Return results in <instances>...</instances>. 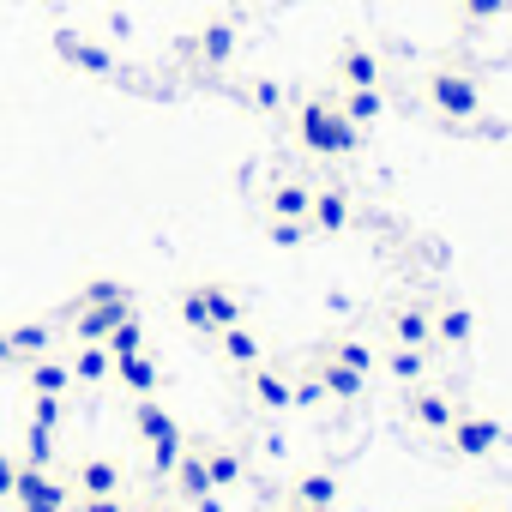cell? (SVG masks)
<instances>
[{"label":"cell","mask_w":512,"mask_h":512,"mask_svg":"<svg viewBox=\"0 0 512 512\" xmlns=\"http://www.w3.org/2000/svg\"><path fill=\"white\" fill-rule=\"evenodd\" d=\"M127 314H133V290H127L121 278H91V284H85V290H73V296H67V308H61V320H67L73 344H103Z\"/></svg>","instance_id":"cell-1"},{"label":"cell","mask_w":512,"mask_h":512,"mask_svg":"<svg viewBox=\"0 0 512 512\" xmlns=\"http://www.w3.org/2000/svg\"><path fill=\"white\" fill-rule=\"evenodd\" d=\"M133 434H139V446H145V458H151V476L169 482L175 464H181V452H187V434H181V422L163 410V398H133Z\"/></svg>","instance_id":"cell-2"},{"label":"cell","mask_w":512,"mask_h":512,"mask_svg":"<svg viewBox=\"0 0 512 512\" xmlns=\"http://www.w3.org/2000/svg\"><path fill=\"white\" fill-rule=\"evenodd\" d=\"M175 308H181V326L199 332V338H217V332L241 326V314H247L229 284H187V290L175 296Z\"/></svg>","instance_id":"cell-3"},{"label":"cell","mask_w":512,"mask_h":512,"mask_svg":"<svg viewBox=\"0 0 512 512\" xmlns=\"http://www.w3.org/2000/svg\"><path fill=\"white\" fill-rule=\"evenodd\" d=\"M296 139H302L314 157H344V151H356V127H350L344 109L326 103V97L302 103V115H296Z\"/></svg>","instance_id":"cell-4"},{"label":"cell","mask_w":512,"mask_h":512,"mask_svg":"<svg viewBox=\"0 0 512 512\" xmlns=\"http://www.w3.org/2000/svg\"><path fill=\"white\" fill-rule=\"evenodd\" d=\"M73 482H61L55 470H31L19 464V482H13V506L19 512H73Z\"/></svg>","instance_id":"cell-5"},{"label":"cell","mask_w":512,"mask_h":512,"mask_svg":"<svg viewBox=\"0 0 512 512\" xmlns=\"http://www.w3.org/2000/svg\"><path fill=\"white\" fill-rule=\"evenodd\" d=\"M440 440L452 446V458H494V452L506 446V428H500L494 416H470V410H464Z\"/></svg>","instance_id":"cell-6"},{"label":"cell","mask_w":512,"mask_h":512,"mask_svg":"<svg viewBox=\"0 0 512 512\" xmlns=\"http://www.w3.org/2000/svg\"><path fill=\"white\" fill-rule=\"evenodd\" d=\"M241 380H247V398L260 404L266 416H284V410H296V386H290V374H284L278 362H253Z\"/></svg>","instance_id":"cell-7"},{"label":"cell","mask_w":512,"mask_h":512,"mask_svg":"<svg viewBox=\"0 0 512 512\" xmlns=\"http://www.w3.org/2000/svg\"><path fill=\"white\" fill-rule=\"evenodd\" d=\"M386 332H392V344H410V350H434V308L428 302H392L386 308Z\"/></svg>","instance_id":"cell-8"},{"label":"cell","mask_w":512,"mask_h":512,"mask_svg":"<svg viewBox=\"0 0 512 512\" xmlns=\"http://www.w3.org/2000/svg\"><path fill=\"white\" fill-rule=\"evenodd\" d=\"M428 97L452 115V121H464V115H476L482 109V97H476V85L464 79V73H452V67H440L434 79H428Z\"/></svg>","instance_id":"cell-9"},{"label":"cell","mask_w":512,"mask_h":512,"mask_svg":"<svg viewBox=\"0 0 512 512\" xmlns=\"http://www.w3.org/2000/svg\"><path fill=\"white\" fill-rule=\"evenodd\" d=\"M410 416H416L428 434H446V428L464 416V404H458L452 392H434V386H410Z\"/></svg>","instance_id":"cell-10"},{"label":"cell","mask_w":512,"mask_h":512,"mask_svg":"<svg viewBox=\"0 0 512 512\" xmlns=\"http://www.w3.org/2000/svg\"><path fill=\"white\" fill-rule=\"evenodd\" d=\"M115 386L133 392V398H157V392H163V362H157L151 350H139V356L115 362Z\"/></svg>","instance_id":"cell-11"},{"label":"cell","mask_w":512,"mask_h":512,"mask_svg":"<svg viewBox=\"0 0 512 512\" xmlns=\"http://www.w3.org/2000/svg\"><path fill=\"white\" fill-rule=\"evenodd\" d=\"M25 380H31V398H67V392H73V368H67L61 350L25 362Z\"/></svg>","instance_id":"cell-12"},{"label":"cell","mask_w":512,"mask_h":512,"mask_svg":"<svg viewBox=\"0 0 512 512\" xmlns=\"http://www.w3.org/2000/svg\"><path fill=\"white\" fill-rule=\"evenodd\" d=\"M314 374H320V386H326L332 404H356V398L368 392V380H362L356 368H344L338 356H326V350H314Z\"/></svg>","instance_id":"cell-13"},{"label":"cell","mask_w":512,"mask_h":512,"mask_svg":"<svg viewBox=\"0 0 512 512\" xmlns=\"http://www.w3.org/2000/svg\"><path fill=\"white\" fill-rule=\"evenodd\" d=\"M470 338H476V314L464 302H440L434 308V344L440 350H470Z\"/></svg>","instance_id":"cell-14"},{"label":"cell","mask_w":512,"mask_h":512,"mask_svg":"<svg viewBox=\"0 0 512 512\" xmlns=\"http://www.w3.org/2000/svg\"><path fill=\"white\" fill-rule=\"evenodd\" d=\"M55 350V326L49 320H13L7 326V356L13 362H37V356H49Z\"/></svg>","instance_id":"cell-15"},{"label":"cell","mask_w":512,"mask_h":512,"mask_svg":"<svg viewBox=\"0 0 512 512\" xmlns=\"http://www.w3.org/2000/svg\"><path fill=\"white\" fill-rule=\"evenodd\" d=\"M199 458H205V476H211V488H217V494H223V488H235V482H241V470H247L241 446H229V440H199Z\"/></svg>","instance_id":"cell-16"},{"label":"cell","mask_w":512,"mask_h":512,"mask_svg":"<svg viewBox=\"0 0 512 512\" xmlns=\"http://www.w3.org/2000/svg\"><path fill=\"white\" fill-rule=\"evenodd\" d=\"M338 79H344V91H374L380 85V55L362 49V43H344L338 49Z\"/></svg>","instance_id":"cell-17"},{"label":"cell","mask_w":512,"mask_h":512,"mask_svg":"<svg viewBox=\"0 0 512 512\" xmlns=\"http://www.w3.org/2000/svg\"><path fill=\"white\" fill-rule=\"evenodd\" d=\"M338 494H344V482H338L332 470H302V476L290 482V500H302V506H314V512H338Z\"/></svg>","instance_id":"cell-18"},{"label":"cell","mask_w":512,"mask_h":512,"mask_svg":"<svg viewBox=\"0 0 512 512\" xmlns=\"http://www.w3.org/2000/svg\"><path fill=\"white\" fill-rule=\"evenodd\" d=\"M217 356L235 374H247L253 362H266V344H260V332H253V326H229V332H217Z\"/></svg>","instance_id":"cell-19"},{"label":"cell","mask_w":512,"mask_h":512,"mask_svg":"<svg viewBox=\"0 0 512 512\" xmlns=\"http://www.w3.org/2000/svg\"><path fill=\"white\" fill-rule=\"evenodd\" d=\"M67 368H73V386H103V380H115V362H109L103 344H73V350H67Z\"/></svg>","instance_id":"cell-20"},{"label":"cell","mask_w":512,"mask_h":512,"mask_svg":"<svg viewBox=\"0 0 512 512\" xmlns=\"http://www.w3.org/2000/svg\"><path fill=\"white\" fill-rule=\"evenodd\" d=\"M73 494H121V464L115 458H79V470H73Z\"/></svg>","instance_id":"cell-21"},{"label":"cell","mask_w":512,"mask_h":512,"mask_svg":"<svg viewBox=\"0 0 512 512\" xmlns=\"http://www.w3.org/2000/svg\"><path fill=\"white\" fill-rule=\"evenodd\" d=\"M428 362H434V350H410V344H392V350L380 356V368H386L398 386H422V380H428Z\"/></svg>","instance_id":"cell-22"},{"label":"cell","mask_w":512,"mask_h":512,"mask_svg":"<svg viewBox=\"0 0 512 512\" xmlns=\"http://www.w3.org/2000/svg\"><path fill=\"white\" fill-rule=\"evenodd\" d=\"M308 223H314V229H326V235H338V229L350 223V193H344V187H326V193H314V205H308Z\"/></svg>","instance_id":"cell-23"},{"label":"cell","mask_w":512,"mask_h":512,"mask_svg":"<svg viewBox=\"0 0 512 512\" xmlns=\"http://www.w3.org/2000/svg\"><path fill=\"white\" fill-rule=\"evenodd\" d=\"M320 350H326V356H338L344 368H356L362 380H374V368H380V350H374L368 338H326Z\"/></svg>","instance_id":"cell-24"},{"label":"cell","mask_w":512,"mask_h":512,"mask_svg":"<svg viewBox=\"0 0 512 512\" xmlns=\"http://www.w3.org/2000/svg\"><path fill=\"white\" fill-rule=\"evenodd\" d=\"M55 446H61V428L31 422V428H25V446H19V464H31V470H55Z\"/></svg>","instance_id":"cell-25"},{"label":"cell","mask_w":512,"mask_h":512,"mask_svg":"<svg viewBox=\"0 0 512 512\" xmlns=\"http://www.w3.org/2000/svg\"><path fill=\"white\" fill-rule=\"evenodd\" d=\"M103 350H109V362H127V356H139V350H151V338H145V320L139 314H127L109 338H103Z\"/></svg>","instance_id":"cell-26"},{"label":"cell","mask_w":512,"mask_h":512,"mask_svg":"<svg viewBox=\"0 0 512 512\" xmlns=\"http://www.w3.org/2000/svg\"><path fill=\"white\" fill-rule=\"evenodd\" d=\"M308 205H314V193H308L302 181H284V187L272 193V217H278V223H308Z\"/></svg>","instance_id":"cell-27"},{"label":"cell","mask_w":512,"mask_h":512,"mask_svg":"<svg viewBox=\"0 0 512 512\" xmlns=\"http://www.w3.org/2000/svg\"><path fill=\"white\" fill-rule=\"evenodd\" d=\"M338 109H344V121H350V127H368V121H380V109H386V103H380V85H374V91H344V97H338Z\"/></svg>","instance_id":"cell-28"},{"label":"cell","mask_w":512,"mask_h":512,"mask_svg":"<svg viewBox=\"0 0 512 512\" xmlns=\"http://www.w3.org/2000/svg\"><path fill=\"white\" fill-rule=\"evenodd\" d=\"M199 55H205V67H223L235 55V31L229 25H205L199 31Z\"/></svg>","instance_id":"cell-29"},{"label":"cell","mask_w":512,"mask_h":512,"mask_svg":"<svg viewBox=\"0 0 512 512\" xmlns=\"http://www.w3.org/2000/svg\"><path fill=\"white\" fill-rule=\"evenodd\" d=\"M61 55H73V67H85V73H109V49H91L67 31H61Z\"/></svg>","instance_id":"cell-30"},{"label":"cell","mask_w":512,"mask_h":512,"mask_svg":"<svg viewBox=\"0 0 512 512\" xmlns=\"http://www.w3.org/2000/svg\"><path fill=\"white\" fill-rule=\"evenodd\" d=\"M290 386H296V410H326V404H332V398H326V386H320V374H314V368H302V374H296V380H290Z\"/></svg>","instance_id":"cell-31"},{"label":"cell","mask_w":512,"mask_h":512,"mask_svg":"<svg viewBox=\"0 0 512 512\" xmlns=\"http://www.w3.org/2000/svg\"><path fill=\"white\" fill-rule=\"evenodd\" d=\"M73 512H127V494H79Z\"/></svg>","instance_id":"cell-32"},{"label":"cell","mask_w":512,"mask_h":512,"mask_svg":"<svg viewBox=\"0 0 512 512\" xmlns=\"http://www.w3.org/2000/svg\"><path fill=\"white\" fill-rule=\"evenodd\" d=\"M31 422H43V428H61V422H67V398H37Z\"/></svg>","instance_id":"cell-33"},{"label":"cell","mask_w":512,"mask_h":512,"mask_svg":"<svg viewBox=\"0 0 512 512\" xmlns=\"http://www.w3.org/2000/svg\"><path fill=\"white\" fill-rule=\"evenodd\" d=\"M13 482H19V452H0V500H13Z\"/></svg>","instance_id":"cell-34"},{"label":"cell","mask_w":512,"mask_h":512,"mask_svg":"<svg viewBox=\"0 0 512 512\" xmlns=\"http://www.w3.org/2000/svg\"><path fill=\"white\" fill-rule=\"evenodd\" d=\"M506 7H512V0H464V13H470V19H500Z\"/></svg>","instance_id":"cell-35"},{"label":"cell","mask_w":512,"mask_h":512,"mask_svg":"<svg viewBox=\"0 0 512 512\" xmlns=\"http://www.w3.org/2000/svg\"><path fill=\"white\" fill-rule=\"evenodd\" d=\"M127 512H175V494H145V500H127Z\"/></svg>","instance_id":"cell-36"},{"label":"cell","mask_w":512,"mask_h":512,"mask_svg":"<svg viewBox=\"0 0 512 512\" xmlns=\"http://www.w3.org/2000/svg\"><path fill=\"white\" fill-rule=\"evenodd\" d=\"M278 97H284V91H278L272 79H260V85H253V103H260V109H278Z\"/></svg>","instance_id":"cell-37"},{"label":"cell","mask_w":512,"mask_h":512,"mask_svg":"<svg viewBox=\"0 0 512 512\" xmlns=\"http://www.w3.org/2000/svg\"><path fill=\"white\" fill-rule=\"evenodd\" d=\"M272 241H284V247L302 241V223H272Z\"/></svg>","instance_id":"cell-38"},{"label":"cell","mask_w":512,"mask_h":512,"mask_svg":"<svg viewBox=\"0 0 512 512\" xmlns=\"http://www.w3.org/2000/svg\"><path fill=\"white\" fill-rule=\"evenodd\" d=\"M193 512H223V494H199V500H193Z\"/></svg>","instance_id":"cell-39"},{"label":"cell","mask_w":512,"mask_h":512,"mask_svg":"<svg viewBox=\"0 0 512 512\" xmlns=\"http://www.w3.org/2000/svg\"><path fill=\"white\" fill-rule=\"evenodd\" d=\"M284 512H314V506H302V500H284Z\"/></svg>","instance_id":"cell-40"},{"label":"cell","mask_w":512,"mask_h":512,"mask_svg":"<svg viewBox=\"0 0 512 512\" xmlns=\"http://www.w3.org/2000/svg\"><path fill=\"white\" fill-rule=\"evenodd\" d=\"M0 362H13V356H7V332H0Z\"/></svg>","instance_id":"cell-41"},{"label":"cell","mask_w":512,"mask_h":512,"mask_svg":"<svg viewBox=\"0 0 512 512\" xmlns=\"http://www.w3.org/2000/svg\"><path fill=\"white\" fill-rule=\"evenodd\" d=\"M464 512H494V506H464Z\"/></svg>","instance_id":"cell-42"}]
</instances>
